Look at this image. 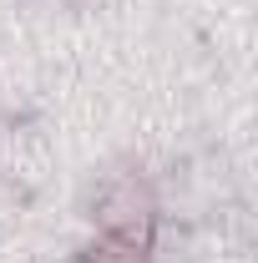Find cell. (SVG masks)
I'll use <instances>...</instances> for the list:
<instances>
[{"mask_svg":"<svg viewBox=\"0 0 258 263\" xmlns=\"http://www.w3.org/2000/svg\"><path fill=\"white\" fill-rule=\"evenodd\" d=\"M86 263H147V248H132L122 238H101Z\"/></svg>","mask_w":258,"mask_h":263,"instance_id":"cell-1","label":"cell"}]
</instances>
